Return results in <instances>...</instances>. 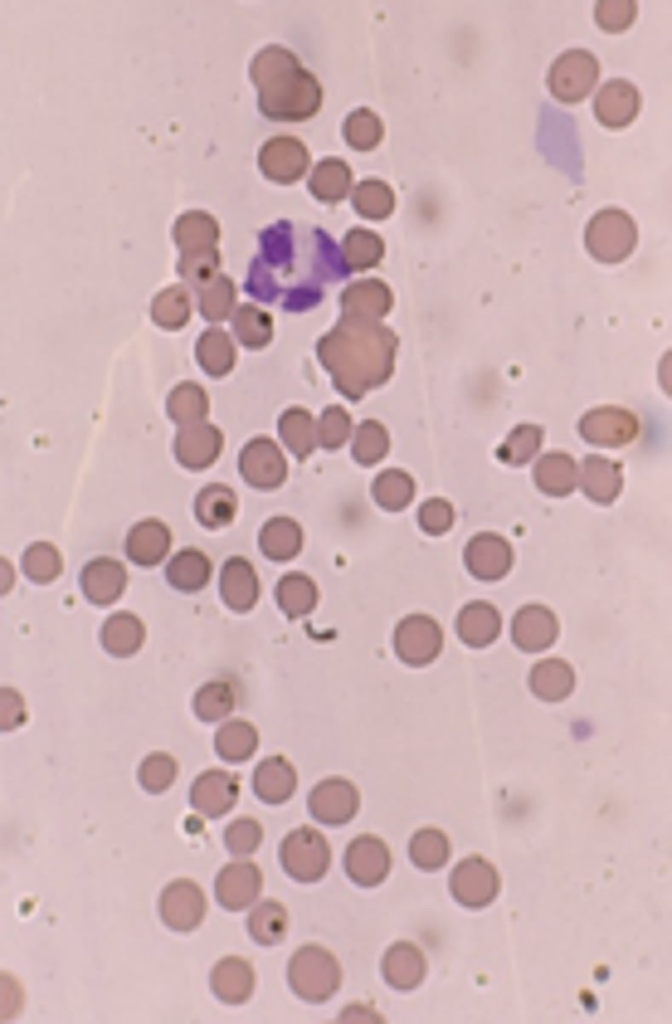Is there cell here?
I'll return each mask as SVG.
<instances>
[{"instance_id":"15","label":"cell","mask_w":672,"mask_h":1024,"mask_svg":"<svg viewBox=\"0 0 672 1024\" xmlns=\"http://www.w3.org/2000/svg\"><path fill=\"white\" fill-rule=\"evenodd\" d=\"M638 14V4L633 0H602L595 6V20L599 27L610 33L628 29Z\"/></svg>"},{"instance_id":"5","label":"cell","mask_w":672,"mask_h":1024,"mask_svg":"<svg viewBox=\"0 0 672 1024\" xmlns=\"http://www.w3.org/2000/svg\"><path fill=\"white\" fill-rule=\"evenodd\" d=\"M214 887L215 897L222 907L239 911L257 899L262 888V874L252 862L229 863L218 873Z\"/></svg>"},{"instance_id":"14","label":"cell","mask_w":672,"mask_h":1024,"mask_svg":"<svg viewBox=\"0 0 672 1024\" xmlns=\"http://www.w3.org/2000/svg\"><path fill=\"white\" fill-rule=\"evenodd\" d=\"M61 568V557L49 543H35L26 550L23 556L25 573L30 579L37 582L53 580L58 576Z\"/></svg>"},{"instance_id":"3","label":"cell","mask_w":672,"mask_h":1024,"mask_svg":"<svg viewBox=\"0 0 672 1024\" xmlns=\"http://www.w3.org/2000/svg\"><path fill=\"white\" fill-rule=\"evenodd\" d=\"M279 857L284 870L292 878L310 882L326 872L330 853L325 839L317 831L305 827L285 837Z\"/></svg>"},{"instance_id":"1","label":"cell","mask_w":672,"mask_h":1024,"mask_svg":"<svg viewBox=\"0 0 672 1024\" xmlns=\"http://www.w3.org/2000/svg\"><path fill=\"white\" fill-rule=\"evenodd\" d=\"M288 981L301 998L320 1002L338 988L340 970L335 959L324 949L306 946L299 949L288 965Z\"/></svg>"},{"instance_id":"16","label":"cell","mask_w":672,"mask_h":1024,"mask_svg":"<svg viewBox=\"0 0 672 1024\" xmlns=\"http://www.w3.org/2000/svg\"><path fill=\"white\" fill-rule=\"evenodd\" d=\"M262 837L261 827L255 821L241 819L226 828L224 841L233 855L243 857L252 854L258 848Z\"/></svg>"},{"instance_id":"10","label":"cell","mask_w":672,"mask_h":1024,"mask_svg":"<svg viewBox=\"0 0 672 1024\" xmlns=\"http://www.w3.org/2000/svg\"><path fill=\"white\" fill-rule=\"evenodd\" d=\"M126 580V571L122 564L106 557L92 560L81 575L82 585L88 596L102 602L118 596Z\"/></svg>"},{"instance_id":"4","label":"cell","mask_w":672,"mask_h":1024,"mask_svg":"<svg viewBox=\"0 0 672 1024\" xmlns=\"http://www.w3.org/2000/svg\"><path fill=\"white\" fill-rule=\"evenodd\" d=\"M160 916L166 926L179 932L195 929L203 920L206 900L201 888L189 879L168 884L159 899Z\"/></svg>"},{"instance_id":"2","label":"cell","mask_w":672,"mask_h":1024,"mask_svg":"<svg viewBox=\"0 0 672 1024\" xmlns=\"http://www.w3.org/2000/svg\"><path fill=\"white\" fill-rule=\"evenodd\" d=\"M600 64L588 50L569 49L552 63L547 83L552 95L563 103H577L588 96L597 84Z\"/></svg>"},{"instance_id":"17","label":"cell","mask_w":672,"mask_h":1024,"mask_svg":"<svg viewBox=\"0 0 672 1024\" xmlns=\"http://www.w3.org/2000/svg\"><path fill=\"white\" fill-rule=\"evenodd\" d=\"M557 633V627L551 617L536 619L535 625L530 622L527 627L517 625L515 627V641L519 646L528 651H538L553 643Z\"/></svg>"},{"instance_id":"13","label":"cell","mask_w":672,"mask_h":1024,"mask_svg":"<svg viewBox=\"0 0 672 1024\" xmlns=\"http://www.w3.org/2000/svg\"><path fill=\"white\" fill-rule=\"evenodd\" d=\"M531 685L543 699L556 701L567 696L573 688L574 676L568 664L558 659H547L535 666Z\"/></svg>"},{"instance_id":"7","label":"cell","mask_w":672,"mask_h":1024,"mask_svg":"<svg viewBox=\"0 0 672 1024\" xmlns=\"http://www.w3.org/2000/svg\"><path fill=\"white\" fill-rule=\"evenodd\" d=\"M451 889L455 898L462 904L481 907L490 903L497 895L499 878L488 862L472 857L455 868L451 877Z\"/></svg>"},{"instance_id":"6","label":"cell","mask_w":672,"mask_h":1024,"mask_svg":"<svg viewBox=\"0 0 672 1024\" xmlns=\"http://www.w3.org/2000/svg\"><path fill=\"white\" fill-rule=\"evenodd\" d=\"M641 108V95L637 87L622 78L605 82L594 99V113L601 124L611 129L628 126Z\"/></svg>"},{"instance_id":"12","label":"cell","mask_w":672,"mask_h":1024,"mask_svg":"<svg viewBox=\"0 0 672 1024\" xmlns=\"http://www.w3.org/2000/svg\"><path fill=\"white\" fill-rule=\"evenodd\" d=\"M167 548L165 529L155 521L135 525L127 537V554L136 563L150 565L164 555Z\"/></svg>"},{"instance_id":"11","label":"cell","mask_w":672,"mask_h":1024,"mask_svg":"<svg viewBox=\"0 0 672 1024\" xmlns=\"http://www.w3.org/2000/svg\"><path fill=\"white\" fill-rule=\"evenodd\" d=\"M247 928L255 942L263 946L279 943L286 932L287 913L275 900L259 903L247 918Z\"/></svg>"},{"instance_id":"9","label":"cell","mask_w":672,"mask_h":1024,"mask_svg":"<svg viewBox=\"0 0 672 1024\" xmlns=\"http://www.w3.org/2000/svg\"><path fill=\"white\" fill-rule=\"evenodd\" d=\"M385 854L380 843L362 836L351 843L345 857V866L350 877L357 883L369 886L377 883L385 872Z\"/></svg>"},{"instance_id":"8","label":"cell","mask_w":672,"mask_h":1024,"mask_svg":"<svg viewBox=\"0 0 672 1024\" xmlns=\"http://www.w3.org/2000/svg\"><path fill=\"white\" fill-rule=\"evenodd\" d=\"M210 985L215 996L224 1003L238 1005L247 1001L255 985L252 966L243 958L228 956L212 969Z\"/></svg>"}]
</instances>
